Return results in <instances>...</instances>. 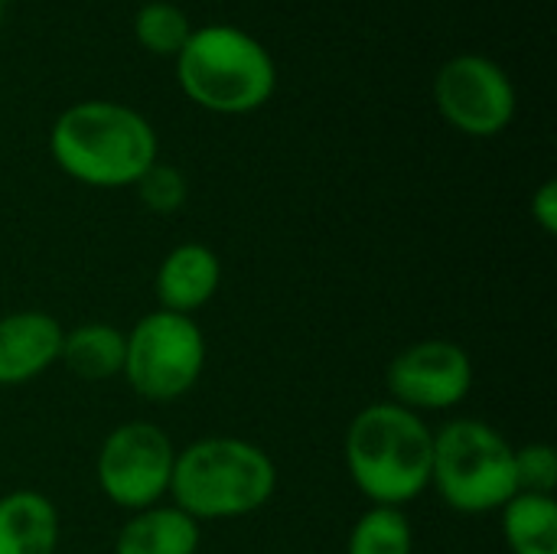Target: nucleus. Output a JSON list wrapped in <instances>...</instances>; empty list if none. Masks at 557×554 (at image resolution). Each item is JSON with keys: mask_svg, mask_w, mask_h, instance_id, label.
<instances>
[{"mask_svg": "<svg viewBox=\"0 0 557 554\" xmlns=\"http://www.w3.org/2000/svg\"><path fill=\"white\" fill-rule=\"evenodd\" d=\"M49 153L62 173L85 186H134L157 163L150 121L117 101H78L49 131Z\"/></svg>", "mask_w": 557, "mask_h": 554, "instance_id": "f257e3e1", "label": "nucleus"}, {"mask_svg": "<svg viewBox=\"0 0 557 554\" xmlns=\"http://www.w3.org/2000/svg\"><path fill=\"white\" fill-rule=\"evenodd\" d=\"M434 431L395 402L362 408L346 431V467L372 506H405L431 487Z\"/></svg>", "mask_w": 557, "mask_h": 554, "instance_id": "f03ea898", "label": "nucleus"}, {"mask_svg": "<svg viewBox=\"0 0 557 554\" xmlns=\"http://www.w3.org/2000/svg\"><path fill=\"white\" fill-rule=\"evenodd\" d=\"M274 460L242 438H202L176 454L170 496L189 519H238L271 503Z\"/></svg>", "mask_w": 557, "mask_h": 554, "instance_id": "7ed1b4c3", "label": "nucleus"}, {"mask_svg": "<svg viewBox=\"0 0 557 554\" xmlns=\"http://www.w3.org/2000/svg\"><path fill=\"white\" fill-rule=\"evenodd\" d=\"M176 82L189 101L219 114H248L277 88L264 42L238 26H199L176 56Z\"/></svg>", "mask_w": 557, "mask_h": 554, "instance_id": "20e7f679", "label": "nucleus"}, {"mask_svg": "<svg viewBox=\"0 0 557 554\" xmlns=\"http://www.w3.org/2000/svg\"><path fill=\"white\" fill-rule=\"evenodd\" d=\"M431 487L467 516L503 509L516 493V447L486 421L457 418L434 434Z\"/></svg>", "mask_w": 557, "mask_h": 554, "instance_id": "39448f33", "label": "nucleus"}, {"mask_svg": "<svg viewBox=\"0 0 557 554\" xmlns=\"http://www.w3.org/2000/svg\"><path fill=\"white\" fill-rule=\"evenodd\" d=\"M124 379L147 402L183 398L206 369V336L193 317L153 310L124 333Z\"/></svg>", "mask_w": 557, "mask_h": 554, "instance_id": "423d86ee", "label": "nucleus"}, {"mask_svg": "<svg viewBox=\"0 0 557 554\" xmlns=\"http://www.w3.org/2000/svg\"><path fill=\"white\" fill-rule=\"evenodd\" d=\"M173 464L176 451L163 428L127 421L114 428L98 451V487L114 506L140 513L170 493Z\"/></svg>", "mask_w": 557, "mask_h": 554, "instance_id": "0eeeda50", "label": "nucleus"}, {"mask_svg": "<svg viewBox=\"0 0 557 554\" xmlns=\"http://www.w3.org/2000/svg\"><path fill=\"white\" fill-rule=\"evenodd\" d=\"M434 101L447 124L470 137H493L516 118V85L486 56L463 52L447 59L434 78Z\"/></svg>", "mask_w": 557, "mask_h": 554, "instance_id": "6e6552de", "label": "nucleus"}, {"mask_svg": "<svg viewBox=\"0 0 557 554\" xmlns=\"http://www.w3.org/2000/svg\"><path fill=\"white\" fill-rule=\"evenodd\" d=\"M385 385L395 405L408 411H447L470 395L473 362L467 349L450 340H424L392 359Z\"/></svg>", "mask_w": 557, "mask_h": 554, "instance_id": "1a4fd4ad", "label": "nucleus"}, {"mask_svg": "<svg viewBox=\"0 0 557 554\" xmlns=\"http://www.w3.org/2000/svg\"><path fill=\"white\" fill-rule=\"evenodd\" d=\"M62 327L42 310L0 317V385H23L59 362Z\"/></svg>", "mask_w": 557, "mask_h": 554, "instance_id": "9d476101", "label": "nucleus"}, {"mask_svg": "<svg viewBox=\"0 0 557 554\" xmlns=\"http://www.w3.org/2000/svg\"><path fill=\"white\" fill-rule=\"evenodd\" d=\"M222 284V264L219 255L209 245L186 242L176 245L157 268L153 291L160 300V310L193 317L199 307H206Z\"/></svg>", "mask_w": 557, "mask_h": 554, "instance_id": "9b49d317", "label": "nucleus"}, {"mask_svg": "<svg viewBox=\"0 0 557 554\" xmlns=\"http://www.w3.org/2000/svg\"><path fill=\"white\" fill-rule=\"evenodd\" d=\"M59 513L36 490L0 496V554H55Z\"/></svg>", "mask_w": 557, "mask_h": 554, "instance_id": "f8f14e48", "label": "nucleus"}, {"mask_svg": "<svg viewBox=\"0 0 557 554\" xmlns=\"http://www.w3.org/2000/svg\"><path fill=\"white\" fill-rule=\"evenodd\" d=\"M199 522L176 506H150L134 513L117 539L114 554H196L199 552Z\"/></svg>", "mask_w": 557, "mask_h": 554, "instance_id": "ddd939ff", "label": "nucleus"}, {"mask_svg": "<svg viewBox=\"0 0 557 554\" xmlns=\"http://www.w3.org/2000/svg\"><path fill=\"white\" fill-rule=\"evenodd\" d=\"M124 333L108 323H82L62 336V366L85 382H104L124 372Z\"/></svg>", "mask_w": 557, "mask_h": 554, "instance_id": "4468645a", "label": "nucleus"}, {"mask_svg": "<svg viewBox=\"0 0 557 554\" xmlns=\"http://www.w3.org/2000/svg\"><path fill=\"white\" fill-rule=\"evenodd\" d=\"M503 535L512 554H557L555 496L516 493L503 506Z\"/></svg>", "mask_w": 557, "mask_h": 554, "instance_id": "2eb2a0df", "label": "nucleus"}, {"mask_svg": "<svg viewBox=\"0 0 557 554\" xmlns=\"http://www.w3.org/2000/svg\"><path fill=\"white\" fill-rule=\"evenodd\" d=\"M411 522L398 506H372L349 532L346 554H411Z\"/></svg>", "mask_w": 557, "mask_h": 554, "instance_id": "dca6fc26", "label": "nucleus"}, {"mask_svg": "<svg viewBox=\"0 0 557 554\" xmlns=\"http://www.w3.org/2000/svg\"><path fill=\"white\" fill-rule=\"evenodd\" d=\"M193 26L189 16L166 0H153L144 3L134 16V36L144 49L157 52V56H180V49L186 46Z\"/></svg>", "mask_w": 557, "mask_h": 554, "instance_id": "f3484780", "label": "nucleus"}, {"mask_svg": "<svg viewBox=\"0 0 557 554\" xmlns=\"http://www.w3.org/2000/svg\"><path fill=\"white\" fill-rule=\"evenodd\" d=\"M134 186H137L140 202H144L150 212H157V216H173V212L186 202V193H189L186 176H183L176 167L160 163V160H157Z\"/></svg>", "mask_w": 557, "mask_h": 554, "instance_id": "a211bd4d", "label": "nucleus"}, {"mask_svg": "<svg viewBox=\"0 0 557 554\" xmlns=\"http://www.w3.org/2000/svg\"><path fill=\"white\" fill-rule=\"evenodd\" d=\"M516 487L519 493L552 496L557 487V454L548 444H529L516 451Z\"/></svg>", "mask_w": 557, "mask_h": 554, "instance_id": "6ab92c4d", "label": "nucleus"}, {"mask_svg": "<svg viewBox=\"0 0 557 554\" xmlns=\"http://www.w3.org/2000/svg\"><path fill=\"white\" fill-rule=\"evenodd\" d=\"M532 219L539 222V229L545 235H555L557 232V183L555 180H545L539 186V193L532 196Z\"/></svg>", "mask_w": 557, "mask_h": 554, "instance_id": "aec40b11", "label": "nucleus"}, {"mask_svg": "<svg viewBox=\"0 0 557 554\" xmlns=\"http://www.w3.org/2000/svg\"><path fill=\"white\" fill-rule=\"evenodd\" d=\"M3 16H7V0H0V23H3Z\"/></svg>", "mask_w": 557, "mask_h": 554, "instance_id": "412c9836", "label": "nucleus"}]
</instances>
